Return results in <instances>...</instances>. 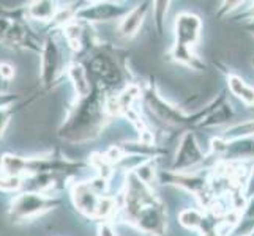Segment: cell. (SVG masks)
Masks as SVG:
<instances>
[{"label":"cell","instance_id":"6da1fadb","mask_svg":"<svg viewBox=\"0 0 254 236\" xmlns=\"http://www.w3.org/2000/svg\"><path fill=\"white\" fill-rule=\"evenodd\" d=\"M124 195L122 213L127 222L150 236H163L166 233L168 216L164 205L155 197L153 189L142 183L133 172L127 177Z\"/></svg>","mask_w":254,"mask_h":236},{"label":"cell","instance_id":"7a4b0ae2","mask_svg":"<svg viewBox=\"0 0 254 236\" xmlns=\"http://www.w3.org/2000/svg\"><path fill=\"white\" fill-rule=\"evenodd\" d=\"M202 32V21L194 13L183 11L177 14L174 24V46L171 49V57L177 63L185 65L191 69L202 71L205 68L204 62L194 52Z\"/></svg>","mask_w":254,"mask_h":236},{"label":"cell","instance_id":"3957f363","mask_svg":"<svg viewBox=\"0 0 254 236\" xmlns=\"http://www.w3.org/2000/svg\"><path fill=\"white\" fill-rule=\"evenodd\" d=\"M104 113H106V107L96 102V99H90V94L87 98H82L64 125V136L66 139H73V141L92 139L98 134L103 126Z\"/></svg>","mask_w":254,"mask_h":236},{"label":"cell","instance_id":"277c9868","mask_svg":"<svg viewBox=\"0 0 254 236\" xmlns=\"http://www.w3.org/2000/svg\"><path fill=\"white\" fill-rule=\"evenodd\" d=\"M60 203V198L54 195L41 194V192H24L17 195L10 209V217L14 222H22L37 217L43 213L49 211Z\"/></svg>","mask_w":254,"mask_h":236},{"label":"cell","instance_id":"5b68a950","mask_svg":"<svg viewBox=\"0 0 254 236\" xmlns=\"http://www.w3.org/2000/svg\"><path fill=\"white\" fill-rule=\"evenodd\" d=\"M205 153L199 146V142L192 133H185L180 139V143L174 156L172 169L174 172H188L190 169L196 167L200 162H204Z\"/></svg>","mask_w":254,"mask_h":236},{"label":"cell","instance_id":"8992f818","mask_svg":"<svg viewBox=\"0 0 254 236\" xmlns=\"http://www.w3.org/2000/svg\"><path fill=\"white\" fill-rule=\"evenodd\" d=\"M64 73V57L57 43L48 38L41 50V81L46 87L57 84L59 77Z\"/></svg>","mask_w":254,"mask_h":236},{"label":"cell","instance_id":"52a82bcc","mask_svg":"<svg viewBox=\"0 0 254 236\" xmlns=\"http://www.w3.org/2000/svg\"><path fill=\"white\" fill-rule=\"evenodd\" d=\"M106 195H101L96 190L90 181L89 183H76L71 189V198L74 202V206L85 216L92 219H100V211L103 200Z\"/></svg>","mask_w":254,"mask_h":236},{"label":"cell","instance_id":"ba28073f","mask_svg":"<svg viewBox=\"0 0 254 236\" xmlns=\"http://www.w3.org/2000/svg\"><path fill=\"white\" fill-rule=\"evenodd\" d=\"M129 10L122 3L114 2H96L87 6H82L81 10L76 11V19H82L87 22H104L112 21L117 17H124Z\"/></svg>","mask_w":254,"mask_h":236},{"label":"cell","instance_id":"9c48e42d","mask_svg":"<svg viewBox=\"0 0 254 236\" xmlns=\"http://www.w3.org/2000/svg\"><path fill=\"white\" fill-rule=\"evenodd\" d=\"M212 150L226 159H251L254 157V137L224 141L223 137L212 141Z\"/></svg>","mask_w":254,"mask_h":236},{"label":"cell","instance_id":"30bf717a","mask_svg":"<svg viewBox=\"0 0 254 236\" xmlns=\"http://www.w3.org/2000/svg\"><path fill=\"white\" fill-rule=\"evenodd\" d=\"M145 98H147V102H148V106H150L152 112H155V115L160 117L163 121H166V123L182 125V123H185V121H187V117L183 115L179 109L169 106V104L166 102L153 89L145 92Z\"/></svg>","mask_w":254,"mask_h":236},{"label":"cell","instance_id":"8fae6325","mask_svg":"<svg viewBox=\"0 0 254 236\" xmlns=\"http://www.w3.org/2000/svg\"><path fill=\"white\" fill-rule=\"evenodd\" d=\"M148 5L150 3H139L136 6H133L131 10L122 17L120 19V24H119V33L120 37L124 38H133L134 35L139 32V29L142 27V24L147 17V13H148Z\"/></svg>","mask_w":254,"mask_h":236},{"label":"cell","instance_id":"7c38bea8","mask_svg":"<svg viewBox=\"0 0 254 236\" xmlns=\"http://www.w3.org/2000/svg\"><path fill=\"white\" fill-rule=\"evenodd\" d=\"M166 178H168L171 183H174V185L185 188L187 190L192 192V194H196V195L205 192V180L202 177H199V175H190V173H183V172H172V173L166 175Z\"/></svg>","mask_w":254,"mask_h":236},{"label":"cell","instance_id":"4fadbf2b","mask_svg":"<svg viewBox=\"0 0 254 236\" xmlns=\"http://www.w3.org/2000/svg\"><path fill=\"white\" fill-rule=\"evenodd\" d=\"M66 73H68V77L71 79L74 92L77 96H79V99L87 98L92 92V87H90V81H89V77H87L84 66L79 63H73L68 66Z\"/></svg>","mask_w":254,"mask_h":236},{"label":"cell","instance_id":"5bb4252c","mask_svg":"<svg viewBox=\"0 0 254 236\" xmlns=\"http://www.w3.org/2000/svg\"><path fill=\"white\" fill-rule=\"evenodd\" d=\"M227 85H229V90L235 98H239L247 106L254 107V89L245 82L240 76L229 74L227 76Z\"/></svg>","mask_w":254,"mask_h":236},{"label":"cell","instance_id":"9a60e30c","mask_svg":"<svg viewBox=\"0 0 254 236\" xmlns=\"http://www.w3.org/2000/svg\"><path fill=\"white\" fill-rule=\"evenodd\" d=\"M60 10V6H57L56 2H33L27 8V14L30 19L35 21H41V22H48V21H54L56 16Z\"/></svg>","mask_w":254,"mask_h":236},{"label":"cell","instance_id":"2e32d148","mask_svg":"<svg viewBox=\"0 0 254 236\" xmlns=\"http://www.w3.org/2000/svg\"><path fill=\"white\" fill-rule=\"evenodd\" d=\"M205 216L204 213H200L199 209H192V208H187L179 214V222L180 225L185 227L187 230H200V227L204 224Z\"/></svg>","mask_w":254,"mask_h":236},{"label":"cell","instance_id":"e0dca14e","mask_svg":"<svg viewBox=\"0 0 254 236\" xmlns=\"http://www.w3.org/2000/svg\"><path fill=\"white\" fill-rule=\"evenodd\" d=\"M254 136V120L243 121V123L234 125L226 131L223 136L224 141H235V139H245V137H253Z\"/></svg>","mask_w":254,"mask_h":236},{"label":"cell","instance_id":"ac0fdd59","mask_svg":"<svg viewBox=\"0 0 254 236\" xmlns=\"http://www.w3.org/2000/svg\"><path fill=\"white\" fill-rule=\"evenodd\" d=\"M169 5H171V2H155V3H152L155 25H156V29H158L160 33L163 32L164 21H166V13H168Z\"/></svg>","mask_w":254,"mask_h":236},{"label":"cell","instance_id":"d6986e66","mask_svg":"<svg viewBox=\"0 0 254 236\" xmlns=\"http://www.w3.org/2000/svg\"><path fill=\"white\" fill-rule=\"evenodd\" d=\"M21 186V180L19 178H6V177H0V189L3 190H14Z\"/></svg>","mask_w":254,"mask_h":236},{"label":"cell","instance_id":"ffe728a7","mask_svg":"<svg viewBox=\"0 0 254 236\" xmlns=\"http://www.w3.org/2000/svg\"><path fill=\"white\" fill-rule=\"evenodd\" d=\"M242 194H243V198H247V200L254 198V165L250 172V177L247 180V185H245V189Z\"/></svg>","mask_w":254,"mask_h":236},{"label":"cell","instance_id":"44dd1931","mask_svg":"<svg viewBox=\"0 0 254 236\" xmlns=\"http://www.w3.org/2000/svg\"><path fill=\"white\" fill-rule=\"evenodd\" d=\"M19 99V96L13 93H0V109H8L13 102Z\"/></svg>","mask_w":254,"mask_h":236},{"label":"cell","instance_id":"7402d4cb","mask_svg":"<svg viewBox=\"0 0 254 236\" xmlns=\"http://www.w3.org/2000/svg\"><path fill=\"white\" fill-rule=\"evenodd\" d=\"M98 236H117V232H116V229L112 227L111 222L103 221V222H100V225H98Z\"/></svg>","mask_w":254,"mask_h":236},{"label":"cell","instance_id":"603a6c76","mask_svg":"<svg viewBox=\"0 0 254 236\" xmlns=\"http://www.w3.org/2000/svg\"><path fill=\"white\" fill-rule=\"evenodd\" d=\"M0 77L6 79V81H11L14 77V66L10 63H0Z\"/></svg>","mask_w":254,"mask_h":236},{"label":"cell","instance_id":"cb8c5ba5","mask_svg":"<svg viewBox=\"0 0 254 236\" xmlns=\"http://www.w3.org/2000/svg\"><path fill=\"white\" fill-rule=\"evenodd\" d=\"M8 121H10V110H8V109H0V137L3 136Z\"/></svg>","mask_w":254,"mask_h":236},{"label":"cell","instance_id":"d4e9b609","mask_svg":"<svg viewBox=\"0 0 254 236\" xmlns=\"http://www.w3.org/2000/svg\"><path fill=\"white\" fill-rule=\"evenodd\" d=\"M248 16H250V19H251V21L254 19V3H253V6L248 8Z\"/></svg>","mask_w":254,"mask_h":236},{"label":"cell","instance_id":"484cf974","mask_svg":"<svg viewBox=\"0 0 254 236\" xmlns=\"http://www.w3.org/2000/svg\"><path fill=\"white\" fill-rule=\"evenodd\" d=\"M250 29H251V33L254 35V19L251 21V25H250Z\"/></svg>","mask_w":254,"mask_h":236},{"label":"cell","instance_id":"4316f807","mask_svg":"<svg viewBox=\"0 0 254 236\" xmlns=\"http://www.w3.org/2000/svg\"><path fill=\"white\" fill-rule=\"evenodd\" d=\"M251 63H253V66H254V58H253V60H251Z\"/></svg>","mask_w":254,"mask_h":236},{"label":"cell","instance_id":"83f0119b","mask_svg":"<svg viewBox=\"0 0 254 236\" xmlns=\"http://www.w3.org/2000/svg\"><path fill=\"white\" fill-rule=\"evenodd\" d=\"M250 236H254V230H253V233H251V235H250Z\"/></svg>","mask_w":254,"mask_h":236}]
</instances>
